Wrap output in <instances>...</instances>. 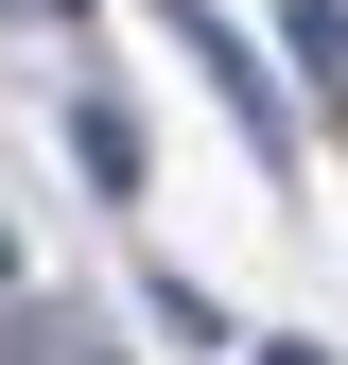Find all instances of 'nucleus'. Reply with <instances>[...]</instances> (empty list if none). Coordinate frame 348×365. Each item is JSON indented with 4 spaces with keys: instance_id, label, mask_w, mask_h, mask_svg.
Returning <instances> with one entry per match:
<instances>
[{
    "instance_id": "2",
    "label": "nucleus",
    "mask_w": 348,
    "mask_h": 365,
    "mask_svg": "<svg viewBox=\"0 0 348 365\" xmlns=\"http://www.w3.org/2000/svg\"><path fill=\"white\" fill-rule=\"evenodd\" d=\"M0 365H122L87 296H0Z\"/></svg>"
},
{
    "instance_id": "6",
    "label": "nucleus",
    "mask_w": 348,
    "mask_h": 365,
    "mask_svg": "<svg viewBox=\"0 0 348 365\" xmlns=\"http://www.w3.org/2000/svg\"><path fill=\"white\" fill-rule=\"evenodd\" d=\"M244 365H331V348H296V331H261V348H244Z\"/></svg>"
},
{
    "instance_id": "5",
    "label": "nucleus",
    "mask_w": 348,
    "mask_h": 365,
    "mask_svg": "<svg viewBox=\"0 0 348 365\" xmlns=\"http://www.w3.org/2000/svg\"><path fill=\"white\" fill-rule=\"evenodd\" d=\"M0 296H35V261H18V209H0Z\"/></svg>"
},
{
    "instance_id": "4",
    "label": "nucleus",
    "mask_w": 348,
    "mask_h": 365,
    "mask_svg": "<svg viewBox=\"0 0 348 365\" xmlns=\"http://www.w3.org/2000/svg\"><path fill=\"white\" fill-rule=\"evenodd\" d=\"M279 18H296V70H314L331 105H348V0H279Z\"/></svg>"
},
{
    "instance_id": "3",
    "label": "nucleus",
    "mask_w": 348,
    "mask_h": 365,
    "mask_svg": "<svg viewBox=\"0 0 348 365\" xmlns=\"http://www.w3.org/2000/svg\"><path fill=\"white\" fill-rule=\"evenodd\" d=\"M70 174H87V192H140V174H157V140H140L122 105H70Z\"/></svg>"
},
{
    "instance_id": "1",
    "label": "nucleus",
    "mask_w": 348,
    "mask_h": 365,
    "mask_svg": "<svg viewBox=\"0 0 348 365\" xmlns=\"http://www.w3.org/2000/svg\"><path fill=\"white\" fill-rule=\"evenodd\" d=\"M140 18H157L174 53L209 70V87H227V122H244V140H261V174H279V157H296V105H279V70L244 53V18H209V0H140Z\"/></svg>"
}]
</instances>
